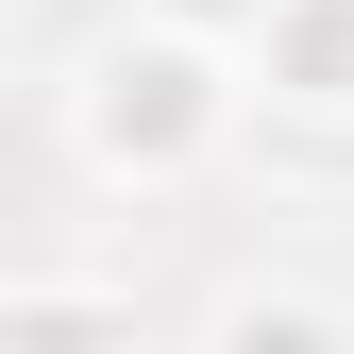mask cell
Segmentation results:
<instances>
[{"label":"cell","instance_id":"obj_1","mask_svg":"<svg viewBox=\"0 0 354 354\" xmlns=\"http://www.w3.org/2000/svg\"><path fill=\"white\" fill-rule=\"evenodd\" d=\"M253 84H236V34H186V17H118L102 51L68 68V152L84 186H203L219 152H236Z\"/></svg>","mask_w":354,"mask_h":354},{"label":"cell","instance_id":"obj_3","mask_svg":"<svg viewBox=\"0 0 354 354\" xmlns=\"http://www.w3.org/2000/svg\"><path fill=\"white\" fill-rule=\"evenodd\" d=\"M17 337H136V270H0V354Z\"/></svg>","mask_w":354,"mask_h":354},{"label":"cell","instance_id":"obj_5","mask_svg":"<svg viewBox=\"0 0 354 354\" xmlns=\"http://www.w3.org/2000/svg\"><path fill=\"white\" fill-rule=\"evenodd\" d=\"M136 17H186V34H253V0H136Z\"/></svg>","mask_w":354,"mask_h":354},{"label":"cell","instance_id":"obj_2","mask_svg":"<svg viewBox=\"0 0 354 354\" xmlns=\"http://www.w3.org/2000/svg\"><path fill=\"white\" fill-rule=\"evenodd\" d=\"M236 84L287 118V136H354V0H253Z\"/></svg>","mask_w":354,"mask_h":354},{"label":"cell","instance_id":"obj_4","mask_svg":"<svg viewBox=\"0 0 354 354\" xmlns=\"http://www.w3.org/2000/svg\"><path fill=\"white\" fill-rule=\"evenodd\" d=\"M203 337H304V354H321V337H354V304L337 287H219Z\"/></svg>","mask_w":354,"mask_h":354}]
</instances>
